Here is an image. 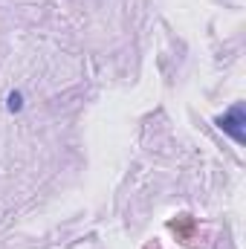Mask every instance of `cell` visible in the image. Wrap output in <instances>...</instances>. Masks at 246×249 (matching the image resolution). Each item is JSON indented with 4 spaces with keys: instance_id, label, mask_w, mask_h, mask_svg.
Listing matches in <instances>:
<instances>
[{
    "instance_id": "2",
    "label": "cell",
    "mask_w": 246,
    "mask_h": 249,
    "mask_svg": "<svg viewBox=\"0 0 246 249\" xmlns=\"http://www.w3.org/2000/svg\"><path fill=\"white\" fill-rule=\"evenodd\" d=\"M20 107H23V96H20V93H12V96H9V110L18 113Z\"/></svg>"
},
{
    "instance_id": "1",
    "label": "cell",
    "mask_w": 246,
    "mask_h": 249,
    "mask_svg": "<svg viewBox=\"0 0 246 249\" xmlns=\"http://www.w3.org/2000/svg\"><path fill=\"white\" fill-rule=\"evenodd\" d=\"M244 124H246V113H244V107H241V105H235V107H229L223 116H217V127H220L223 133H229L238 145H244V142H246Z\"/></svg>"
}]
</instances>
